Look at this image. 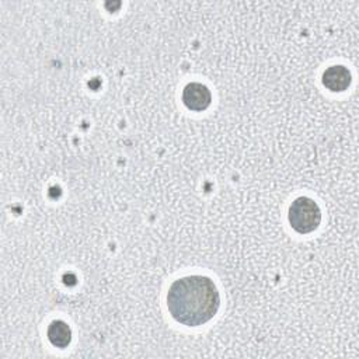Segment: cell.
I'll list each match as a JSON object with an SVG mask.
<instances>
[{
	"instance_id": "obj_1",
	"label": "cell",
	"mask_w": 359,
	"mask_h": 359,
	"mask_svg": "<svg viewBox=\"0 0 359 359\" xmlns=\"http://www.w3.org/2000/svg\"><path fill=\"white\" fill-rule=\"evenodd\" d=\"M220 296L208 276L191 275L175 280L167 293V307L172 318L188 327L208 323L217 313Z\"/></svg>"
},
{
	"instance_id": "obj_2",
	"label": "cell",
	"mask_w": 359,
	"mask_h": 359,
	"mask_svg": "<svg viewBox=\"0 0 359 359\" xmlns=\"http://www.w3.org/2000/svg\"><path fill=\"white\" fill-rule=\"evenodd\" d=\"M321 222V210L311 198L299 196L289 208V223L297 233H311Z\"/></svg>"
},
{
	"instance_id": "obj_3",
	"label": "cell",
	"mask_w": 359,
	"mask_h": 359,
	"mask_svg": "<svg viewBox=\"0 0 359 359\" xmlns=\"http://www.w3.org/2000/svg\"><path fill=\"white\" fill-rule=\"evenodd\" d=\"M182 101L191 111H203L210 105L212 94L205 84L188 83L182 91Z\"/></svg>"
},
{
	"instance_id": "obj_4",
	"label": "cell",
	"mask_w": 359,
	"mask_h": 359,
	"mask_svg": "<svg viewBox=\"0 0 359 359\" xmlns=\"http://www.w3.org/2000/svg\"><path fill=\"white\" fill-rule=\"evenodd\" d=\"M352 80L351 72L345 66H331L323 73V84L331 91H344Z\"/></svg>"
},
{
	"instance_id": "obj_5",
	"label": "cell",
	"mask_w": 359,
	"mask_h": 359,
	"mask_svg": "<svg viewBox=\"0 0 359 359\" xmlns=\"http://www.w3.org/2000/svg\"><path fill=\"white\" fill-rule=\"evenodd\" d=\"M48 339L56 348H66L72 341V330L65 321L56 320L48 327Z\"/></svg>"
}]
</instances>
